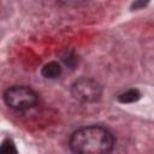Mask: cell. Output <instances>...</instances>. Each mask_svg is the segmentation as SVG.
I'll return each instance as SVG.
<instances>
[{"label":"cell","mask_w":154,"mask_h":154,"mask_svg":"<svg viewBox=\"0 0 154 154\" xmlns=\"http://www.w3.org/2000/svg\"><path fill=\"white\" fill-rule=\"evenodd\" d=\"M69 144L75 154H109L114 147V137L103 126L89 125L76 130Z\"/></svg>","instance_id":"obj_1"},{"label":"cell","mask_w":154,"mask_h":154,"mask_svg":"<svg viewBox=\"0 0 154 154\" xmlns=\"http://www.w3.org/2000/svg\"><path fill=\"white\" fill-rule=\"evenodd\" d=\"M5 103L17 111L31 108L37 102V94L28 85H12L4 93Z\"/></svg>","instance_id":"obj_2"},{"label":"cell","mask_w":154,"mask_h":154,"mask_svg":"<svg viewBox=\"0 0 154 154\" xmlns=\"http://www.w3.org/2000/svg\"><path fill=\"white\" fill-rule=\"evenodd\" d=\"M71 95L79 102L91 103L101 99L102 87L101 84L90 77H79L77 78L70 88Z\"/></svg>","instance_id":"obj_3"},{"label":"cell","mask_w":154,"mask_h":154,"mask_svg":"<svg viewBox=\"0 0 154 154\" xmlns=\"http://www.w3.org/2000/svg\"><path fill=\"white\" fill-rule=\"evenodd\" d=\"M63 72V67L58 61H48L47 64L43 65V67L41 69V75L45 78L48 79H54L58 78Z\"/></svg>","instance_id":"obj_4"},{"label":"cell","mask_w":154,"mask_h":154,"mask_svg":"<svg viewBox=\"0 0 154 154\" xmlns=\"http://www.w3.org/2000/svg\"><path fill=\"white\" fill-rule=\"evenodd\" d=\"M60 59L67 67H70L72 70L78 65V57L72 49H67V48L64 49L60 53Z\"/></svg>","instance_id":"obj_5"},{"label":"cell","mask_w":154,"mask_h":154,"mask_svg":"<svg viewBox=\"0 0 154 154\" xmlns=\"http://www.w3.org/2000/svg\"><path fill=\"white\" fill-rule=\"evenodd\" d=\"M140 99H141V93L135 88L129 89V90L119 94L117 97V100L122 103H132V102L138 101Z\"/></svg>","instance_id":"obj_6"},{"label":"cell","mask_w":154,"mask_h":154,"mask_svg":"<svg viewBox=\"0 0 154 154\" xmlns=\"http://www.w3.org/2000/svg\"><path fill=\"white\" fill-rule=\"evenodd\" d=\"M0 154H18L14 142L11 138H5L0 147Z\"/></svg>","instance_id":"obj_7"},{"label":"cell","mask_w":154,"mask_h":154,"mask_svg":"<svg viewBox=\"0 0 154 154\" xmlns=\"http://www.w3.org/2000/svg\"><path fill=\"white\" fill-rule=\"evenodd\" d=\"M147 5H148V2H144V1H135V2L131 4L130 8L131 10H140L142 7H146Z\"/></svg>","instance_id":"obj_8"}]
</instances>
